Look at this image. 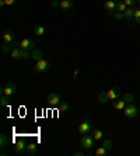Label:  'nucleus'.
I'll return each instance as SVG.
<instances>
[{
	"mask_svg": "<svg viewBox=\"0 0 140 156\" xmlns=\"http://www.w3.org/2000/svg\"><path fill=\"white\" fill-rule=\"evenodd\" d=\"M137 113H139V108H137V105L133 104V103L126 104L125 110H123V114H125V117L128 120H133V118L137 115Z\"/></svg>",
	"mask_w": 140,
	"mask_h": 156,
	"instance_id": "f257e3e1",
	"label": "nucleus"
},
{
	"mask_svg": "<svg viewBox=\"0 0 140 156\" xmlns=\"http://www.w3.org/2000/svg\"><path fill=\"white\" fill-rule=\"evenodd\" d=\"M0 93L11 97V96H14L15 93H17V86H15L13 82H9V83H6L2 89H0Z\"/></svg>",
	"mask_w": 140,
	"mask_h": 156,
	"instance_id": "f03ea898",
	"label": "nucleus"
},
{
	"mask_svg": "<svg viewBox=\"0 0 140 156\" xmlns=\"http://www.w3.org/2000/svg\"><path fill=\"white\" fill-rule=\"evenodd\" d=\"M50 69V62L46 61V59H41L35 63V72L36 73H45Z\"/></svg>",
	"mask_w": 140,
	"mask_h": 156,
	"instance_id": "7ed1b4c3",
	"label": "nucleus"
},
{
	"mask_svg": "<svg viewBox=\"0 0 140 156\" xmlns=\"http://www.w3.org/2000/svg\"><path fill=\"white\" fill-rule=\"evenodd\" d=\"M46 101H48V104H49L50 107H58V105L62 103L60 94H59V93H56V91H52V93H49V94H48Z\"/></svg>",
	"mask_w": 140,
	"mask_h": 156,
	"instance_id": "20e7f679",
	"label": "nucleus"
},
{
	"mask_svg": "<svg viewBox=\"0 0 140 156\" xmlns=\"http://www.w3.org/2000/svg\"><path fill=\"white\" fill-rule=\"evenodd\" d=\"M91 132V122H90V117H86L83 122L79 125V134L80 135H87Z\"/></svg>",
	"mask_w": 140,
	"mask_h": 156,
	"instance_id": "39448f33",
	"label": "nucleus"
},
{
	"mask_svg": "<svg viewBox=\"0 0 140 156\" xmlns=\"http://www.w3.org/2000/svg\"><path fill=\"white\" fill-rule=\"evenodd\" d=\"M94 142H95V139L93 138V136H90V135H83L81 139H80V146H81L83 149H91L94 146Z\"/></svg>",
	"mask_w": 140,
	"mask_h": 156,
	"instance_id": "423d86ee",
	"label": "nucleus"
},
{
	"mask_svg": "<svg viewBox=\"0 0 140 156\" xmlns=\"http://www.w3.org/2000/svg\"><path fill=\"white\" fill-rule=\"evenodd\" d=\"M27 151V144L24 139H17L14 144V153L15 155H24Z\"/></svg>",
	"mask_w": 140,
	"mask_h": 156,
	"instance_id": "0eeeda50",
	"label": "nucleus"
},
{
	"mask_svg": "<svg viewBox=\"0 0 140 156\" xmlns=\"http://www.w3.org/2000/svg\"><path fill=\"white\" fill-rule=\"evenodd\" d=\"M20 48L22 49H28V51H34L35 49V42L29 38H24V40L20 41Z\"/></svg>",
	"mask_w": 140,
	"mask_h": 156,
	"instance_id": "6e6552de",
	"label": "nucleus"
},
{
	"mask_svg": "<svg viewBox=\"0 0 140 156\" xmlns=\"http://www.w3.org/2000/svg\"><path fill=\"white\" fill-rule=\"evenodd\" d=\"M104 9L108 11V14L112 17L114 13L116 11V0H108V2H105Z\"/></svg>",
	"mask_w": 140,
	"mask_h": 156,
	"instance_id": "1a4fd4ad",
	"label": "nucleus"
},
{
	"mask_svg": "<svg viewBox=\"0 0 140 156\" xmlns=\"http://www.w3.org/2000/svg\"><path fill=\"white\" fill-rule=\"evenodd\" d=\"M15 41V34L11 31V30H7L4 31L3 34V42H7V44H13Z\"/></svg>",
	"mask_w": 140,
	"mask_h": 156,
	"instance_id": "9d476101",
	"label": "nucleus"
},
{
	"mask_svg": "<svg viewBox=\"0 0 140 156\" xmlns=\"http://www.w3.org/2000/svg\"><path fill=\"white\" fill-rule=\"evenodd\" d=\"M119 96H121V89L119 87H112V89H109V91H108V97H109V100H116V98H119Z\"/></svg>",
	"mask_w": 140,
	"mask_h": 156,
	"instance_id": "9b49d317",
	"label": "nucleus"
},
{
	"mask_svg": "<svg viewBox=\"0 0 140 156\" xmlns=\"http://www.w3.org/2000/svg\"><path fill=\"white\" fill-rule=\"evenodd\" d=\"M36 152H38V145H36L35 142H29V144H27V151H25L27 155H35Z\"/></svg>",
	"mask_w": 140,
	"mask_h": 156,
	"instance_id": "f8f14e48",
	"label": "nucleus"
},
{
	"mask_svg": "<svg viewBox=\"0 0 140 156\" xmlns=\"http://www.w3.org/2000/svg\"><path fill=\"white\" fill-rule=\"evenodd\" d=\"M42 58H43V52L41 51V49H34V51H31V59H34L35 62L41 61Z\"/></svg>",
	"mask_w": 140,
	"mask_h": 156,
	"instance_id": "ddd939ff",
	"label": "nucleus"
},
{
	"mask_svg": "<svg viewBox=\"0 0 140 156\" xmlns=\"http://www.w3.org/2000/svg\"><path fill=\"white\" fill-rule=\"evenodd\" d=\"M125 107H126V101H125V100H123V98H121V100H118V98H116V101L114 103V108L118 110V111H123V110H125Z\"/></svg>",
	"mask_w": 140,
	"mask_h": 156,
	"instance_id": "4468645a",
	"label": "nucleus"
},
{
	"mask_svg": "<svg viewBox=\"0 0 140 156\" xmlns=\"http://www.w3.org/2000/svg\"><path fill=\"white\" fill-rule=\"evenodd\" d=\"M123 16H125L126 20H129V21L132 23L133 16H135V9H133V7H128L125 11H123Z\"/></svg>",
	"mask_w": 140,
	"mask_h": 156,
	"instance_id": "2eb2a0df",
	"label": "nucleus"
},
{
	"mask_svg": "<svg viewBox=\"0 0 140 156\" xmlns=\"http://www.w3.org/2000/svg\"><path fill=\"white\" fill-rule=\"evenodd\" d=\"M98 101H100L101 104H105V103L109 101V97H108V91H101V93H98Z\"/></svg>",
	"mask_w": 140,
	"mask_h": 156,
	"instance_id": "dca6fc26",
	"label": "nucleus"
},
{
	"mask_svg": "<svg viewBox=\"0 0 140 156\" xmlns=\"http://www.w3.org/2000/svg\"><path fill=\"white\" fill-rule=\"evenodd\" d=\"M60 7L63 10H70L73 9V0H60Z\"/></svg>",
	"mask_w": 140,
	"mask_h": 156,
	"instance_id": "f3484780",
	"label": "nucleus"
},
{
	"mask_svg": "<svg viewBox=\"0 0 140 156\" xmlns=\"http://www.w3.org/2000/svg\"><path fill=\"white\" fill-rule=\"evenodd\" d=\"M93 138L95 139V141H101V139L104 138V131L102 129H93Z\"/></svg>",
	"mask_w": 140,
	"mask_h": 156,
	"instance_id": "a211bd4d",
	"label": "nucleus"
},
{
	"mask_svg": "<svg viewBox=\"0 0 140 156\" xmlns=\"http://www.w3.org/2000/svg\"><path fill=\"white\" fill-rule=\"evenodd\" d=\"M45 27H42V26H35L34 27V34H35L36 37H42L43 34H45Z\"/></svg>",
	"mask_w": 140,
	"mask_h": 156,
	"instance_id": "6ab92c4d",
	"label": "nucleus"
},
{
	"mask_svg": "<svg viewBox=\"0 0 140 156\" xmlns=\"http://www.w3.org/2000/svg\"><path fill=\"white\" fill-rule=\"evenodd\" d=\"M20 58H21V59H29V58H31V51L20 48Z\"/></svg>",
	"mask_w": 140,
	"mask_h": 156,
	"instance_id": "aec40b11",
	"label": "nucleus"
},
{
	"mask_svg": "<svg viewBox=\"0 0 140 156\" xmlns=\"http://www.w3.org/2000/svg\"><path fill=\"white\" fill-rule=\"evenodd\" d=\"M9 104H10V97L6 94H2V97H0V105L2 107H7Z\"/></svg>",
	"mask_w": 140,
	"mask_h": 156,
	"instance_id": "412c9836",
	"label": "nucleus"
},
{
	"mask_svg": "<svg viewBox=\"0 0 140 156\" xmlns=\"http://www.w3.org/2000/svg\"><path fill=\"white\" fill-rule=\"evenodd\" d=\"M7 144H9L7 135H6V134H2V135H0V148L4 149L6 146H7Z\"/></svg>",
	"mask_w": 140,
	"mask_h": 156,
	"instance_id": "4be33fe9",
	"label": "nucleus"
},
{
	"mask_svg": "<svg viewBox=\"0 0 140 156\" xmlns=\"http://www.w3.org/2000/svg\"><path fill=\"white\" fill-rule=\"evenodd\" d=\"M13 51V45L11 44H7V42H3V45H2V52L3 54H9V52Z\"/></svg>",
	"mask_w": 140,
	"mask_h": 156,
	"instance_id": "5701e85b",
	"label": "nucleus"
},
{
	"mask_svg": "<svg viewBox=\"0 0 140 156\" xmlns=\"http://www.w3.org/2000/svg\"><path fill=\"white\" fill-rule=\"evenodd\" d=\"M107 153H108V149L104 148L102 145L98 146L97 151H95V155H97V156H107Z\"/></svg>",
	"mask_w": 140,
	"mask_h": 156,
	"instance_id": "b1692460",
	"label": "nucleus"
},
{
	"mask_svg": "<svg viewBox=\"0 0 140 156\" xmlns=\"http://www.w3.org/2000/svg\"><path fill=\"white\" fill-rule=\"evenodd\" d=\"M58 110H59V113H67L69 111V104L67 103H60V104L58 105Z\"/></svg>",
	"mask_w": 140,
	"mask_h": 156,
	"instance_id": "393cba45",
	"label": "nucleus"
},
{
	"mask_svg": "<svg viewBox=\"0 0 140 156\" xmlns=\"http://www.w3.org/2000/svg\"><path fill=\"white\" fill-rule=\"evenodd\" d=\"M122 98L126 101V104H130V103H133V98H135V97H133L132 93H125Z\"/></svg>",
	"mask_w": 140,
	"mask_h": 156,
	"instance_id": "a878e982",
	"label": "nucleus"
},
{
	"mask_svg": "<svg viewBox=\"0 0 140 156\" xmlns=\"http://www.w3.org/2000/svg\"><path fill=\"white\" fill-rule=\"evenodd\" d=\"M10 56L13 59H20V48H13V51L10 52Z\"/></svg>",
	"mask_w": 140,
	"mask_h": 156,
	"instance_id": "bb28decb",
	"label": "nucleus"
},
{
	"mask_svg": "<svg viewBox=\"0 0 140 156\" xmlns=\"http://www.w3.org/2000/svg\"><path fill=\"white\" fill-rule=\"evenodd\" d=\"M126 9H128V6L125 4V2H116V10L118 11H125Z\"/></svg>",
	"mask_w": 140,
	"mask_h": 156,
	"instance_id": "cd10ccee",
	"label": "nucleus"
},
{
	"mask_svg": "<svg viewBox=\"0 0 140 156\" xmlns=\"http://www.w3.org/2000/svg\"><path fill=\"white\" fill-rule=\"evenodd\" d=\"M133 21L136 24H140V9H135V16H133Z\"/></svg>",
	"mask_w": 140,
	"mask_h": 156,
	"instance_id": "c85d7f7f",
	"label": "nucleus"
},
{
	"mask_svg": "<svg viewBox=\"0 0 140 156\" xmlns=\"http://www.w3.org/2000/svg\"><path fill=\"white\" fill-rule=\"evenodd\" d=\"M112 145H114V142H112L111 139H104V142H102V146L107 148L108 151H111L112 149Z\"/></svg>",
	"mask_w": 140,
	"mask_h": 156,
	"instance_id": "c756f323",
	"label": "nucleus"
},
{
	"mask_svg": "<svg viewBox=\"0 0 140 156\" xmlns=\"http://www.w3.org/2000/svg\"><path fill=\"white\" fill-rule=\"evenodd\" d=\"M112 17L115 18V20H123V18H125V16H123L122 11H118V10H116L115 13H114V16H112Z\"/></svg>",
	"mask_w": 140,
	"mask_h": 156,
	"instance_id": "7c9ffc66",
	"label": "nucleus"
},
{
	"mask_svg": "<svg viewBox=\"0 0 140 156\" xmlns=\"http://www.w3.org/2000/svg\"><path fill=\"white\" fill-rule=\"evenodd\" d=\"M123 2H125V4L128 7H133L136 4V0H123Z\"/></svg>",
	"mask_w": 140,
	"mask_h": 156,
	"instance_id": "2f4dec72",
	"label": "nucleus"
},
{
	"mask_svg": "<svg viewBox=\"0 0 140 156\" xmlns=\"http://www.w3.org/2000/svg\"><path fill=\"white\" fill-rule=\"evenodd\" d=\"M50 6H52V7H53V9H56V7H60V2H59V0H53V2L50 3Z\"/></svg>",
	"mask_w": 140,
	"mask_h": 156,
	"instance_id": "473e14b6",
	"label": "nucleus"
},
{
	"mask_svg": "<svg viewBox=\"0 0 140 156\" xmlns=\"http://www.w3.org/2000/svg\"><path fill=\"white\" fill-rule=\"evenodd\" d=\"M4 2H6V4H7V6H11V4H14L15 0H4Z\"/></svg>",
	"mask_w": 140,
	"mask_h": 156,
	"instance_id": "72a5a7b5",
	"label": "nucleus"
},
{
	"mask_svg": "<svg viewBox=\"0 0 140 156\" xmlns=\"http://www.w3.org/2000/svg\"><path fill=\"white\" fill-rule=\"evenodd\" d=\"M79 72H80L79 69H76L74 72H73V77H74V79H77V76H79Z\"/></svg>",
	"mask_w": 140,
	"mask_h": 156,
	"instance_id": "f704fd0d",
	"label": "nucleus"
},
{
	"mask_svg": "<svg viewBox=\"0 0 140 156\" xmlns=\"http://www.w3.org/2000/svg\"><path fill=\"white\" fill-rule=\"evenodd\" d=\"M83 155H84V153L80 152V151H76V152H74V156H83Z\"/></svg>",
	"mask_w": 140,
	"mask_h": 156,
	"instance_id": "c9c22d12",
	"label": "nucleus"
},
{
	"mask_svg": "<svg viewBox=\"0 0 140 156\" xmlns=\"http://www.w3.org/2000/svg\"><path fill=\"white\" fill-rule=\"evenodd\" d=\"M3 6H6V2H4V0H0V7H3Z\"/></svg>",
	"mask_w": 140,
	"mask_h": 156,
	"instance_id": "e433bc0d",
	"label": "nucleus"
},
{
	"mask_svg": "<svg viewBox=\"0 0 140 156\" xmlns=\"http://www.w3.org/2000/svg\"><path fill=\"white\" fill-rule=\"evenodd\" d=\"M136 3H139V4H140V0H136Z\"/></svg>",
	"mask_w": 140,
	"mask_h": 156,
	"instance_id": "4c0bfd02",
	"label": "nucleus"
}]
</instances>
